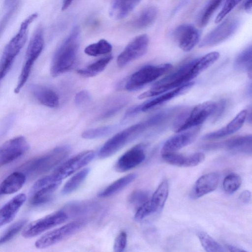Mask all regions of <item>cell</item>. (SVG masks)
Wrapping results in <instances>:
<instances>
[{
	"label": "cell",
	"instance_id": "obj_1",
	"mask_svg": "<svg viewBox=\"0 0 252 252\" xmlns=\"http://www.w3.org/2000/svg\"><path fill=\"white\" fill-rule=\"evenodd\" d=\"M79 28L74 27L55 52L50 67V73L53 77L67 72L73 66L79 46Z\"/></svg>",
	"mask_w": 252,
	"mask_h": 252
},
{
	"label": "cell",
	"instance_id": "obj_2",
	"mask_svg": "<svg viewBox=\"0 0 252 252\" xmlns=\"http://www.w3.org/2000/svg\"><path fill=\"white\" fill-rule=\"evenodd\" d=\"M194 60L183 64L181 67L156 82L151 89L140 94L138 98L140 99L159 95L169 90L177 88L190 82L197 75L193 70Z\"/></svg>",
	"mask_w": 252,
	"mask_h": 252
},
{
	"label": "cell",
	"instance_id": "obj_3",
	"mask_svg": "<svg viewBox=\"0 0 252 252\" xmlns=\"http://www.w3.org/2000/svg\"><path fill=\"white\" fill-rule=\"evenodd\" d=\"M67 146L58 147L49 152L35 158L22 167L26 175L37 176L46 173L57 165L66 158L70 153Z\"/></svg>",
	"mask_w": 252,
	"mask_h": 252
},
{
	"label": "cell",
	"instance_id": "obj_4",
	"mask_svg": "<svg viewBox=\"0 0 252 252\" xmlns=\"http://www.w3.org/2000/svg\"><path fill=\"white\" fill-rule=\"evenodd\" d=\"M216 107V102L206 101L195 106L177 116L174 123L173 130L176 132L200 126L211 116Z\"/></svg>",
	"mask_w": 252,
	"mask_h": 252
},
{
	"label": "cell",
	"instance_id": "obj_5",
	"mask_svg": "<svg viewBox=\"0 0 252 252\" xmlns=\"http://www.w3.org/2000/svg\"><path fill=\"white\" fill-rule=\"evenodd\" d=\"M44 43L42 31L38 29L35 32L29 43L24 62L14 89L15 94H18L26 83L35 62L42 52Z\"/></svg>",
	"mask_w": 252,
	"mask_h": 252
},
{
	"label": "cell",
	"instance_id": "obj_6",
	"mask_svg": "<svg viewBox=\"0 0 252 252\" xmlns=\"http://www.w3.org/2000/svg\"><path fill=\"white\" fill-rule=\"evenodd\" d=\"M172 65L166 63L147 65L133 73L126 81L125 88L129 91L138 90L168 72Z\"/></svg>",
	"mask_w": 252,
	"mask_h": 252
},
{
	"label": "cell",
	"instance_id": "obj_7",
	"mask_svg": "<svg viewBox=\"0 0 252 252\" xmlns=\"http://www.w3.org/2000/svg\"><path fill=\"white\" fill-rule=\"evenodd\" d=\"M86 223L85 220L80 219L53 229L39 238L35 242V246L38 249H44L51 246L76 233Z\"/></svg>",
	"mask_w": 252,
	"mask_h": 252
},
{
	"label": "cell",
	"instance_id": "obj_8",
	"mask_svg": "<svg viewBox=\"0 0 252 252\" xmlns=\"http://www.w3.org/2000/svg\"><path fill=\"white\" fill-rule=\"evenodd\" d=\"M27 30L20 28L5 46L0 60V81L6 75L27 40Z\"/></svg>",
	"mask_w": 252,
	"mask_h": 252
},
{
	"label": "cell",
	"instance_id": "obj_9",
	"mask_svg": "<svg viewBox=\"0 0 252 252\" xmlns=\"http://www.w3.org/2000/svg\"><path fill=\"white\" fill-rule=\"evenodd\" d=\"M61 182L56 180L52 174L38 179L31 189L29 194L30 204L39 206L49 201Z\"/></svg>",
	"mask_w": 252,
	"mask_h": 252
},
{
	"label": "cell",
	"instance_id": "obj_10",
	"mask_svg": "<svg viewBox=\"0 0 252 252\" xmlns=\"http://www.w3.org/2000/svg\"><path fill=\"white\" fill-rule=\"evenodd\" d=\"M68 215L64 210H59L29 223L22 235L26 238L34 237L42 232L65 222Z\"/></svg>",
	"mask_w": 252,
	"mask_h": 252
},
{
	"label": "cell",
	"instance_id": "obj_11",
	"mask_svg": "<svg viewBox=\"0 0 252 252\" xmlns=\"http://www.w3.org/2000/svg\"><path fill=\"white\" fill-rule=\"evenodd\" d=\"M239 24V21L236 18L225 20L203 38L199 47H211L224 41L236 32Z\"/></svg>",
	"mask_w": 252,
	"mask_h": 252
},
{
	"label": "cell",
	"instance_id": "obj_12",
	"mask_svg": "<svg viewBox=\"0 0 252 252\" xmlns=\"http://www.w3.org/2000/svg\"><path fill=\"white\" fill-rule=\"evenodd\" d=\"M138 137L135 125L116 133L107 140L100 149L98 156L100 158H105L114 155L126 143Z\"/></svg>",
	"mask_w": 252,
	"mask_h": 252
},
{
	"label": "cell",
	"instance_id": "obj_13",
	"mask_svg": "<svg viewBox=\"0 0 252 252\" xmlns=\"http://www.w3.org/2000/svg\"><path fill=\"white\" fill-rule=\"evenodd\" d=\"M149 38L146 34H142L133 38L119 54L117 63L119 67H123L130 62L143 56L147 52Z\"/></svg>",
	"mask_w": 252,
	"mask_h": 252
},
{
	"label": "cell",
	"instance_id": "obj_14",
	"mask_svg": "<svg viewBox=\"0 0 252 252\" xmlns=\"http://www.w3.org/2000/svg\"><path fill=\"white\" fill-rule=\"evenodd\" d=\"M29 148L28 142L23 136H18L6 141L0 146V167L18 159Z\"/></svg>",
	"mask_w": 252,
	"mask_h": 252
},
{
	"label": "cell",
	"instance_id": "obj_15",
	"mask_svg": "<svg viewBox=\"0 0 252 252\" xmlns=\"http://www.w3.org/2000/svg\"><path fill=\"white\" fill-rule=\"evenodd\" d=\"M94 157L92 150L82 152L66 161L52 174L56 180L62 181L89 163Z\"/></svg>",
	"mask_w": 252,
	"mask_h": 252
},
{
	"label": "cell",
	"instance_id": "obj_16",
	"mask_svg": "<svg viewBox=\"0 0 252 252\" xmlns=\"http://www.w3.org/2000/svg\"><path fill=\"white\" fill-rule=\"evenodd\" d=\"M201 126H198L177 132L163 144L161 154L176 152L192 143L200 133Z\"/></svg>",
	"mask_w": 252,
	"mask_h": 252
},
{
	"label": "cell",
	"instance_id": "obj_17",
	"mask_svg": "<svg viewBox=\"0 0 252 252\" xmlns=\"http://www.w3.org/2000/svg\"><path fill=\"white\" fill-rule=\"evenodd\" d=\"M173 35L179 47L185 52L191 51L199 42L200 36L199 31L189 24H183L177 27Z\"/></svg>",
	"mask_w": 252,
	"mask_h": 252
},
{
	"label": "cell",
	"instance_id": "obj_18",
	"mask_svg": "<svg viewBox=\"0 0 252 252\" xmlns=\"http://www.w3.org/2000/svg\"><path fill=\"white\" fill-rule=\"evenodd\" d=\"M144 144H138L125 153L117 160L115 168L119 172L131 169L141 164L145 158Z\"/></svg>",
	"mask_w": 252,
	"mask_h": 252
},
{
	"label": "cell",
	"instance_id": "obj_19",
	"mask_svg": "<svg viewBox=\"0 0 252 252\" xmlns=\"http://www.w3.org/2000/svg\"><path fill=\"white\" fill-rule=\"evenodd\" d=\"M251 134L238 136L220 142L212 143L205 145L204 148L207 150L224 149L227 150L252 154Z\"/></svg>",
	"mask_w": 252,
	"mask_h": 252
},
{
	"label": "cell",
	"instance_id": "obj_20",
	"mask_svg": "<svg viewBox=\"0 0 252 252\" xmlns=\"http://www.w3.org/2000/svg\"><path fill=\"white\" fill-rule=\"evenodd\" d=\"M220 180V175L216 172L207 173L201 176L195 182L190 196L197 199L214 191L217 188Z\"/></svg>",
	"mask_w": 252,
	"mask_h": 252
},
{
	"label": "cell",
	"instance_id": "obj_21",
	"mask_svg": "<svg viewBox=\"0 0 252 252\" xmlns=\"http://www.w3.org/2000/svg\"><path fill=\"white\" fill-rule=\"evenodd\" d=\"M247 110L241 111L228 124L223 127L208 133L202 137L203 140L218 139L232 134L239 130L246 121Z\"/></svg>",
	"mask_w": 252,
	"mask_h": 252
},
{
	"label": "cell",
	"instance_id": "obj_22",
	"mask_svg": "<svg viewBox=\"0 0 252 252\" xmlns=\"http://www.w3.org/2000/svg\"><path fill=\"white\" fill-rule=\"evenodd\" d=\"M162 158L166 163L179 167L195 166L202 162L205 155L201 152L185 156L176 152L161 154Z\"/></svg>",
	"mask_w": 252,
	"mask_h": 252
},
{
	"label": "cell",
	"instance_id": "obj_23",
	"mask_svg": "<svg viewBox=\"0 0 252 252\" xmlns=\"http://www.w3.org/2000/svg\"><path fill=\"white\" fill-rule=\"evenodd\" d=\"M194 84V82H189L176 88L169 92L166 93H165L157 97L141 104V111L145 112L148 111L153 108L162 104L176 96L185 94L192 87Z\"/></svg>",
	"mask_w": 252,
	"mask_h": 252
},
{
	"label": "cell",
	"instance_id": "obj_24",
	"mask_svg": "<svg viewBox=\"0 0 252 252\" xmlns=\"http://www.w3.org/2000/svg\"><path fill=\"white\" fill-rule=\"evenodd\" d=\"M30 89L33 97L42 105L50 108H55L59 105V95L52 89L37 84L31 85Z\"/></svg>",
	"mask_w": 252,
	"mask_h": 252
},
{
	"label": "cell",
	"instance_id": "obj_25",
	"mask_svg": "<svg viewBox=\"0 0 252 252\" xmlns=\"http://www.w3.org/2000/svg\"><path fill=\"white\" fill-rule=\"evenodd\" d=\"M26 199L24 193L18 194L0 209V226L10 222L15 218Z\"/></svg>",
	"mask_w": 252,
	"mask_h": 252
},
{
	"label": "cell",
	"instance_id": "obj_26",
	"mask_svg": "<svg viewBox=\"0 0 252 252\" xmlns=\"http://www.w3.org/2000/svg\"><path fill=\"white\" fill-rule=\"evenodd\" d=\"M158 9L154 6L143 8L129 23V26L134 30H142L151 26L158 15Z\"/></svg>",
	"mask_w": 252,
	"mask_h": 252
},
{
	"label": "cell",
	"instance_id": "obj_27",
	"mask_svg": "<svg viewBox=\"0 0 252 252\" xmlns=\"http://www.w3.org/2000/svg\"><path fill=\"white\" fill-rule=\"evenodd\" d=\"M26 175L21 171L11 173L0 184V196L17 192L24 186Z\"/></svg>",
	"mask_w": 252,
	"mask_h": 252
},
{
	"label": "cell",
	"instance_id": "obj_28",
	"mask_svg": "<svg viewBox=\"0 0 252 252\" xmlns=\"http://www.w3.org/2000/svg\"><path fill=\"white\" fill-rule=\"evenodd\" d=\"M141 0H113L109 7V16L114 19H121L128 15Z\"/></svg>",
	"mask_w": 252,
	"mask_h": 252
},
{
	"label": "cell",
	"instance_id": "obj_29",
	"mask_svg": "<svg viewBox=\"0 0 252 252\" xmlns=\"http://www.w3.org/2000/svg\"><path fill=\"white\" fill-rule=\"evenodd\" d=\"M136 176V174L131 173L117 180L100 192L98 196L105 198L118 193L132 183Z\"/></svg>",
	"mask_w": 252,
	"mask_h": 252
},
{
	"label": "cell",
	"instance_id": "obj_30",
	"mask_svg": "<svg viewBox=\"0 0 252 252\" xmlns=\"http://www.w3.org/2000/svg\"><path fill=\"white\" fill-rule=\"evenodd\" d=\"M252 46L250 45L238 55L234 62L235 69L238 71H246L250 79L252 76Z\"/></svg>",
	"mask_w": 252,
	"mask_h": 252
},
{
	"label": "cell",
	"instance_id": "obj_31",
	"mask_svg": "<svg viewBox=\"0 0 252 252\" xmlns=\"http://www.w3.org/2000/svg\"><path fill=\"white\" fill-rule=\"evenodd\" d=\"M169 183L167 179L161 182L150 199L155 210L160 211L164 207L169 194Z\"/></svg>",
	"mask_w": 252,
	"mask_h": 252
},
{
	"label": "cell",
	"instance_id": "obj_32",
	"mask_svg": "<svg viewBox=\"0 0 252 252\" xmlns=\"http://www.w3.org/2000/svg\"><path fill=\"white\" fill-rule=\"evenodd\" d=\"M113 59L109 55L100 59L97 61L89 64L85 68L77 70V73L84 77H94L101 72Z\"/></svg>",
	"mask_w": 252,
	"mask_h": 252
},
{
	"label": "cell",
	"instance_id": "obj_33",
	"mask_svg": "<svg viewBox=\"0 0 252 252\" xmlns=\"http://www.w3.org/2000/svg\"><path fill=\"white\" fill-rule=\"evenodd\" d=\"M219 57L220 53L214 51L208 53L201 57L194 59L193 64V71L198 76L215 63Z\"/></svg>",
	"mask_w": 252,
	"mask_h": 252
},
{
	"label": "cell",
	"instance_id": "obj_34",
	"mask_svg": "<svg viewBox=\"0 0 252 252\" xmlns=\"http://www.w3.org/2000/svg\"><path fill=\"white\" fill-rule=\"evenodd\" d=\"M89 171V168H86L71 177L63 186L62 189V194H68L75 190L86 178Z\"/></svg>",
	"mask_w": 252,
	"mask_h": 252
},
{
	"label": "cell",
	"instance_id": "obj_35",
	"mask_svg": "<svg viewBox=\"0 0 252 252\" xmlns=\"http://www.w3.org/2000/svg\"><path fill=\"white\" fill-rule=\"evenodd\" d=\"M112 49L111 44L105 39L90 44L84 49V52L90 56L96 57L110 53Z\"/></svg>",
	"mask_w": 252,
	"mask_h": 252
},
{
	"label": "cell",
	"instance_id": "obj_36",
	"mask_svg": "<svg viewBox=\"0 0 252 252\" xmlns=\"http://www.w3.org/2000/svg\"><path fill=\"white\" fill-rule=\"evenodd\" d=\"M197 237L201 246L207 252H223V248L213 237L205 232H198Z\"/></svg>",
	"mask_w": 252,
	"mask_h": 252
},
{
	"label": "cell",
	"instance_id": "obj_37",
	"mask_svg": "<svg viewBox=\"0 0 252 252\" xmlns=\"http://www.w3.org/2000/svg\"><path fill=\"white\" fill-rule=\"evenodd\" d=\"M223 0H210L203 9L198 20L200 27L206 26Z\"/></svg>",
	"mask_w": 252,
	"mask_h": 252
},
{
	"label": "cell",
	"instance_id": "obj_38",
	"mask_svg": "<svg viewBox=\"0 0 252 252\" xmlns=\"http://www.w3.org/2000/svg\"><path fill=\"white\" fill-rule=\"evenodd\" d=\"M117 128L116 125L103 126L88 129L82 134V137L86 139H93L106 136L112 133Z\"/></svg>",
	"mask_w": 252,
	"mask_h": 252
},
{
	"label": "cell",
	"instance_id": "obj_39",
	"mask_svg": "<svg viewBox=\"0 0 252 252\" xmlns=\"http://www.w3.org/2000/svg\"><path fill=\"white\" fill-rule=\"evenodd\" d=\"M27 222L26 220H19L9 226L0 236V245L12 239L22 230Z\"/></svg>",
	"mask_w": 252,
	"mask_h": 252
},
{
	"label": "cell",
	"instance_id": "obj_40",
	"mask_svg": "<svg viewBox=\"0 0 252 252\" xmlns=\"http://www.w3.org/2000/svg\"><path fill=\"white\" fill-rule=\"evenodd\" d=\"M241 177L235 173L227 175L222 182L223 190L228 194H232L237 191L242 184Z\"/></svg>",
	"mask_w": 252,
	"mask_h": 252
},
{
	"label": "cell",
	"instance_id": "obj_41",
	"mask_svg": "<svg viewBox=\"0 0 252 252\" xmlns=\"http://www.w3.org/2000/svg\"><path fill=\"white\" fill-rule=\"evenodd\" d=\"M126 102L127 100L125 98L115 101L102 112L100 116H99V119L103 120L112 117L122 109L126 105Z\"/></svg>",
	"mask_w": 252,
	"mask_h": 252
},
{
	"label": "cell",
	"instance_id": "obj_42",
	"mask_svg": "<svg viewBox=\"0 0 252 252\" xmlns=\"http://www.w3.org/2000/svg\"><path fill=\"white\" fill-rule=\"evenodd\" d=\"M155 212L153 205L150 199H149L139 206L135 214L134 219L141 220Z\"/></svg>",
	"mask_w": 252,
	"mask_h": 252
},
{
	"label": "cell",
	"instance_id": "obj_43",
	"mask_svg": "<svg viewBox=\"0 0 252 252\" xmlns=\"http://www.w3.org/2000/svg\"><path fill=\"white\" fill-rule=\"evenodd\" d=\"M149 193L142 190H136L130 193L128 200L130 203L139 206L148 200Z\"/></svg>",
	"mask_w": 252,
	"mask_h": 252
},
{
	"label": "cell",
	"instance_id": "obj_44",
	"mask_svg": "<svg viewBox=\"0 0 252 252\" xmlns=\"http://www.w3.org/2000/svg\"><path fill=\"white\" fill-rule=\"evenodd\" d=\"M242 0H226L222 8L217 16L215 22H220Z\"/></svg>",
	"mask_w": 252,
	"mask_h": 252
},
{
	"label": "cell",
	"instance_id": "obj_45",
	"mask_svg": "<svg viewBox=\"0 0 252 252\" xmlns=\"http://www.w3.org/2000/svg\"><path fill=\"white\" fill-rule=\"evenodd\" d=\"M127 244V235L125 231H121L115 239L113 250L115 252H122L125 249Z\"/></svg>",
	"mask_w": 252,
	"mask_h": 252
},
{
	"label": "cell",
	"instance_id": "obj_46",
	"mask_svg": "<svg viewBox=\"0 0 252 252\" xmlns=\"http://www.w3.org/2000/svg\"><path fill=\"white\" fill-rule=\"evenodd\" d=\"M227 106V101L225 99H222L216 102V107L212 115V123H215L223 115Z\"/></svg>",
	"mask_w": 252,
	"mask_h": 252
},
{
	"label": "cell",
	"instance_id": "obj_47",
	"mask_svg": "<svg viewBox=\"0 0 252 252\" xmlns=\"http://www.w3.org/2000/svg\"><path fill=\"white\" fill-rule=\"evenodd\" d=\"M90 93L85 90L77 93L75 96V103L78 106H81L88 103L91 100Z\"/></svg>",
	"mask_w": 252,
	"mask_h": 252
},
{
	"label": "cell",
	"instance_id": "obj_48",
	"mask_svg": "<svg viewBox=\"0 0 252 252\" xmlns=\"http://www.w3.org/2000/svg\"><path fill=\"white\" fill-rule=\"evenodd\" d=\"M141 104L139 105H134L128 109L127 110L126 112L125 113L124 118L123 121H126L137 114L141 111Z\"/></svg>",
	"mask_w": 252,
	"mask_h": 252
},
{
	"label": "cell",
	"instance_id": "obj_49",
	"mask_svg": "<svg viewBox=\"0 0 252 252\" xmlns=\"http://www.w3.org/2000/svg\"><path fill=\"white\" fill-rule=\"evenodd\" d=\"M239 201L243 204L249 203L251 200V193L248 190L242 191L238 197Z\"/></svg>",
	"mask_w": 252,
	"mask_h": 252
},
{
	"label": "cell",
	"instance_id": "obj_50",
	"mask_svg": "<svg viewBox=\"0 0 252 252\" xmlns=\"http://www.w3.org/2000/svg\"><path fill=\"white\" fill-rule=\"evenodd\" d=\"M226 248L230 252H247V251L241 249L237 247L229 244H227L226 245Z\"/></svg>",
	"mask_w": 252,
	"mask_h": 252
},
{
	"label": "cell",
	"instance_id": "obj_51",
	"mask_svg": "<svg viewBox=\"0 0 252 252\" xmlns=\"http://www.w3.org/2000/svg\"><path fill=\"white\" fill-rule=\"evenodd\" d=\"M244 8L247 12H251L252 9V0H246L244 4Z\"/></svg>",
	"mask_w": 252,
	"mask_h": 252
},
{
	"label": "cell",
	"instance_id": "obj_52",
	"mask_svg": "<svg viewBox=\"0 0 252 252\" xmlns=\"http://www.w3.org/2000/svg\"><path fill=\"white\" fill-rule=\"evenodd\" d=\"M74 0H63L62 6V10H66L71 4Z\"/></svg>",
	"mask_w": 252,
	"mask_h": 252
}]
</instances>
